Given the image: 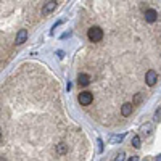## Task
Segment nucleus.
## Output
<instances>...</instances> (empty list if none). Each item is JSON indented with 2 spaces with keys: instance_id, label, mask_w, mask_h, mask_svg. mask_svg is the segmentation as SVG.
I'll use <instances>...</instances> for the list:
<instances>
[{
  "instance_id": "f257e3e1",
  "label": "nucleus",
  "mask_w": 161,
  "mask_h": 161,
  "mask_svg": "<svg viewBox=\"0 0 161 161\" xmlns=\"http://www.w3.org/2000/svg\"><path fill=\"white\" fill-rule=\"evenodd\" d=\"M87 37H89L90 42H100L103 39V29H100L98 26H92L87 31Z\"/></svg>"
},
{
  "instance_id": "f03ea898",
  "label": "nucleus",
  "mask_w": 161,
  "mask_h": 161,
  "mask_svg": "<svg viewBox=\"0 0 161 161\" xmlns=\"http://www.w3.org/2000/svg\"><path fill=\"white\" fill-rule=\"evenodd\" d=\"M77 100H79V103L82 106H89L93 102V95H92V92H80Z\"/></svg>"
},
{
  "instance_id": "7ed1b4c3",
  "label": "nucleus",
  "mask_w": 161,
  "mask_h": 161,
  "mask_svg": "<svg viewBox=\"0 0 161 161\" xmlns=\"http://www.w3.org/2000/svg\"><path fill=\"white\" fill-rule=\"evenodd\" d=\"M156 80H158V74H156V71H155V69L147 71V74H145V82H147V86L153 87V86L156 84Z\"/></svg>"
},
{
  "instance_id": "20e7f679",
  "label": "nucleus",
  "mask_w": 161,
  "mask_h": 161,
  "mask_svg": "<svg viewBox=\"0 0 161 161\" xmlns=\"http://www.w3.org/2000/svg\"><path fill=\"white\" fill-rule=\"evenodd\" d=\"M57 5H58L57 0H48V2L44 5V8H42V15H50L52 11H55Z\"/></svg>"
},
{
  "instance_id": "39448f33",
  "label": "nucleus",
  "mask_w": 161,
  "mask_h": 161,
  "mask_svg": "<svg viewBox=\"0 0 161 161\" xmlns=\"http://www.w3.org/2000/svg\"><path fill=\"white\" fill-rule=\"evenodd\" d=\"M156 18H158L156 10H153V8L145 10V21H147V23H155V21H156Z\"/></svg>"
},
{
  "instance_id": "423d86ee",
  "label": "nucleus",
  "mask_w": 161,
  "mask_h": 161,
  "mask_svg": "<svg viewBox=\"0 0 161 161\" xmlns=\"http://www.w3.org/2000/svg\"><path fill=\"white\" fill-rule=\"evenodd\" d=\"M26 39H28V31H26V29H19L18 34H16L15 42H16V45H21V44L26 42Z\"/></svg>"
},
{
  "instance_id": "0eeeda50",
  "label": "nucleus",
  "mask_w": 161,
  "mask_h": 161,
  "mask_svg": "<svg viewBox=\"0 0 161 161\" xmlns=\"http://www.w3.org/2000/svg\"><path fill=\"white\" fill-rule=\"evenodd\" d=\"M77 84H79L80 87L89 86V84H90V76H89V74H79V76H77Z\"/></svg>"
},
{
  "instance_id": "6e6552de",
  "label": "nucleus",
  "mask_w": 161,
  "mask_h": 161,
  "mask_svg": "<svg viewBox=\"0 0 161 161\" xmlns=\"http://www.w3.org/2000/svg\"><path fill=\"white\" fill-rule=\"evenodd\" d=\"M132 110H134V103H124L121 106V114L129 116V114H132Z\"/></svg>"
},
{
  "instance_id": "1a4fd4ad",
  "label": "nucleus",
  "mask_w": 161,
  "mask_h": 161,
  "mask_svg": "<svg viewBox=\"0 0 161 161\" xmlns=\"http://www.w3.org/2000/svg\"><path fill=\"white\" fill-rule=\"evenodd\" d=\"M140 132L143 134V136H145V137H148V136H150V134L153 132V126H152L150 123H147V124H143V126L140 127Z\"/></svg>"
},
{
  "instance_id": "9d476101",
  "label": "nucleus",
  "mask_w": 161,
  "mask_h": 161,
  "mask_svg": "<svg viewBox=\"0 0 161 161\" xmlns=\"http://www.w3.org/2000/svg\"><path fill=\"white\" fill-rule=\"evenodd\" d=\"M55 152H57L58 155L68 153V145H66V143H58V145H57V148H55Z\"/></svg>"
},
{
  "instance_id": "9b49d317",
  "label": "nucleus",
  "mask_w": 161,
  "mask_h": 161,
  "mask_svg": "<svg viewBox=\"0 0 161 161\" xmlns=\"http://www.w3.org/2000/svg\"><path fill=\"white\" fill-rule=\"evenodd\" d=\"M132 147L140 148V137H139V136H134V137H132Z\"/></svg>"
},
{
  "instance_id": "f8f14e48",
  "label": "nucleus",
  "mask_w": 161,
  "mask_h": 161,
  "mask_svg": "<svg viewBox=\"0 0 161 161\" xmlns=\"http://www.w3.org/2000/svg\"><path fill=\"white\" fill-rule=\"evenodd\" d=\"M143 95H145V93H137V95H136V98H134V105L140 103V102L143 100Z\"/></svg>"
},
{
  "instance_id": "ddd939ff",
  "label": "nucleus",
  "mask_w": 161,
  "mask_h": 161,
  "mask_svg": "<svg viewBox=\"0 0 161 161\" xmlns=\"http://www.w3.org/2000/svg\"><path fill=\"white\" fill-rule=\"evenodd\" d=\"M124 139V134H121V136H114L113 139H111V142H121Z\"/></svg>"
},
{
  "instance_id": "4468645a",
  "label": "nucleus",
  "mask_w": 161,
  "mask_h": 161,
  "mask_svg": "<svg viewBox=\"0 0 161 161\" xmlns=\"http://www.w3.org/2000/svg\"><path fill=\"white\" fill-rule=\"evenodd\" d=\"M124 156H126V155H124L123 152H121V153H118V155H116V158H114V159H116V161H123V159H126Z\"/></svg>"
},
{
  "instance_id": "2eb2a0df",
  "label": "nucleus",
  "mask_w": 161,
  "mask_h": 161,
  "mask_svg": "<svg viewBox=\"0 0 161 161\" xmlns=\"http://www.w3.org/2000/svg\"><path fill=\"white\" fill-rule=\"evenodd\" d=\"M155 119H156V121L161 119V106H159V110H156V113H155Z\"/></svg>"
},
{
  "instance_id": "dca6fc26",
  "label": "nucleus",
  "mask_w": 161,
  "mask_h": 161,
  "mask_svg": "<svg viewBox=\"0 0 161 161\" xmlns=\"http://www.w3.org/2000/svg\"><path fill=\"white\" fill-rule=\"evenodd\" d=\"M129 161H137L139 159V156H130V158H127Z\"/></svg>"
},
{
  "instance_id": "f3484780",
  "label": "nucleus",
  "mask_w": 161,
  "mask_h": 161,
  "mask_svg": "<svg viewBox=\"0 0 161 161\" xmlns=\"http://www.w3.org/2000/svg\"><path fill=\"white\" fill-rule=\"evenodd\" d=\"M156 159H159V161H161V155H159V156H156Z\"/></svg>"
}]
</instances>
